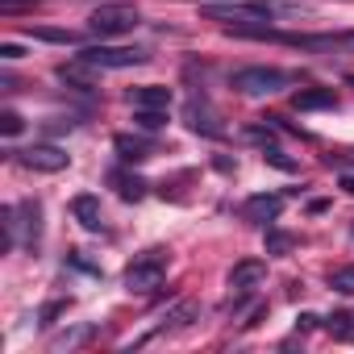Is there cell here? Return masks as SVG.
<instances>
[{
  "mask_svg": "<svg viewBox=\"0 0 354 354\" xmlns=\"http://www.w3.org/2000/svg\"><path fill=\"white\" fill-rule=\"evenodd\" d=\"M17 209H21V217H26V238H21V246H38V238H42V205H38V201H21Z\"/></svg>",
  "mask_w": 354,
  "mask_h": 354,
  "instance_id": "obj_14",
  "label": "cell"
},
{
  "mask_svg": "<svg viewBox=\"0 0 354 354\" xmlns=\"http://www.w3.org/2000/svg\"><path fill=\"white\" fill-rule=\"evenodd\" d=\"M0 129H5V138H17V133L26 129V121H21L13 109H5V113H0Z\"/></svg>",
  "mask_w": 354,
  "mask_h": 354,
  "instance_id": "obj_22",
  "label": "cell"
},
{
  "mask_svg": "<svg viewBox=\"0 0 354 354\" xmlns=\"http://www.w3.org/2000/svg\"><path fill=\"white\" fill-rule=\"evenodd\" d=\"M21 167H30V171H46V175H55V171H63L71 158L59 150V146H30V150H9Z\"/></svg>",
  "mask_w": 354,
  "mask_h": 354,
  "instance_id": "obj_7",
  "label": "cell"
},
{
  "mask_svg": "<svg viewBox=\"0 0 354 354\" xmlns=\"http://www.w3.org/2000/svg\"><path fill=\"white\" fill-rule=\"evenodd\" d=\"M263 154H267V162H275V167H279V171H296V162H292V158H288V154H283V150H279V146H267V150H263Z\"/></svg>",
  "mask_w": 354,
  "mask_h": 354,
  "instance_id": "obj_23",
  "label": "cell"
},
{
  "mask_svg": "<svg viewBox=\"0 0 354 354\" xmlns=\"http://www.w3.org/2000/svg\"><path fill=\"white\" fill-rule=\"evenodd\" d=\"M279 209H283V196H250L242 205V217L254 221V225H271L279 217Z\"/></svg>",
  "mask_w": 354,
  "mask_h": 354,
  "instance_id": "obj_12",
  "label": "cell"
},
{
  "mask_svg": "<svg viewBox=\"0 0 354 354\" xmlns=\"http://www.w3.org/2000/svg\"><path fill=\"white\" fill-rule=\"evenodd\" d=\"M288 246H292V238H288V234H279V230H271V234H267V250H271V254H283Z\"/></svg>",
  "mask_w": 354,
  "mask_h": 354,
  "instance_id": "obj_24",
  "label": "cell"
},
{
  "mask_svg": "<svg viewBox=\"0 0 354 354\" xmlns=\"http://www.w3.org/2000/svg\"><path fill=\"white\" fill-rule=\"evenodd\" d=\"M288 84H292V75L279 71V67H242V71H234V88L242 96H271V92H283Z\"/></svg>",
  "mask_w": 354,
  "mask_h": 354,
  "instance_id": "obj_4",
  "label": "cell"
},
{
  "mask_svg": "<svg viewBox=\"0 0 354 354\" xmlns=\"http://www.w3.org/2000/svg\"><path fill=\"white\" fill-rule=\"evenodd\" d=\"M80 55L88 63H96L100 71H125V67H142L146 63V50H138V46H88Z\"/></svg>",
  "mask_w": 354,
  "mask_h": 354,
  "instance_id": "obj_5",
  "label": "cell"
},
{
  "mask_svg": "<svg viewBox=\"0 0 354 354\" xmlns=\"http://www.w3.org/2000/svg\"><path fill=\"white\" fill-rule=\"evenodd\" d=\"M117 150L125 162H142L146 158V142H133V138H117Z\"/></svg>",
  "mask_w": 354,
  "mask_h": 354,
  "instance_id": "obj_19",
  "label": "cell"
},
{
  "mask_svg": "<svg viewBox=\"0 0 354 354\" xmlns=\"http://www.w3.org/2000/svg\"><path fill=\"white\" fill-rule=\"evenodd\" d=\"M138 26H142V17H138L133 5H104V9H96V13L88 17V34H96L100 42H104V38H125V34H133Z\"/></svg>",
  "mask_w": 354,
  "mask_h": 354,
  "instance_id": "obj_3",
  "label": "cell"
},
{
  "mask_svg": "<svg viewBox=\"0 0 354 354\" xmlns=\"http://www.w3.org/2000/svg\"><path fill=\"white\" fill-rule=\"evenodd\" d=\"M342 188H346V192L354 196V171H342Z\"/></svg>",
  "mask_w": 354,
  "mask_h": 354,
  "instance_id": "obj_27",
  "label": "cell"
},
{
  "mask_svg": "<svg viewBox=\"0 0 354 354\" xmlns=\"http://www.w3.org/2000/svg\"><path fill=\"white\" fill-rule=\"evenodd\" d=\"M21 55H26V50H21L17 42H5V46H0V59H5V63H17Z\"/></svg>",
  "mask_w": 354,
  "mask_h": 354,
  "instance_id": "obj_25",
  "label": "cell"
},
{
  "mask_svg": "<svg viewBox=\"0 0 354 354\" xmlns=\"http://www.w3.org/2000/svg\"><path fill=\"white\" fill-rule=\"evenodd\" d=\"M133 121H138L142 129H162L167 113H158V109H133Z\"/></svg>",
  "mask_w": 354,
  "mask_h": 354,
  "instance_id": "obj_20",
  "label": "cell"
},
{
  "mask_svg": "<svg viewBox=\"0 0 354 354\" xmlns=\"http://www.w3.org/2000/svg\"><path fill=\"white\" fill-rule=\"evenodd\" d=\"M188 125H192V129H205V133H213V138L221 133V125H217L213 109H205V104H196V100L188 104Z\"/></svg>",
  "mask_w": 354,
  "mask_h": 354,
  "instance_id": "obj_15",
  "label": "cell"
},
{
  "mask_svg": "<svg viewBox=\"0 0 354 354\" xmlns=\"http://www.w3.org/2000/svg\"><path fill=\"white\" fill-rule=\"evenodd\" d=\"M167 279V250H146L125 267V288L138 296H150L154 288H162Z\"/></svg>",
  "mask_w": 354,
  "mask_h": 354,
  "instance_id": "obj_2",
  "label": "cell"
},
{
  "mask_svg": "<svg viewBox=\"0 0 354 354\" xmlns=\"http://www.w3.org/2000/svg\"><path fill=\"white\" fill-rule=\"evenodd\" d=\"M263 279H267V263H263V259H242V263H234V271H230V288H234L238 296L254 292Z\"/></svg>",
  "mask_w": 354,
  "mask_h": 354,
  "instance_id": "obj_10",
  "label": "cell"
},
{
  "mask_svg": "<svg viewBox=\"0 0 354 354\" xmlns=\"http://www.w3.org/2000/svg\"><path fill=\"white\" fill-rule=\"evenodd\" d=\"M171 100H175V92L162 88V84H142V88L129 92V104H133V109H158V113H167Z\"/></svg>",
  "mask_w": 354,
  "mask_h": 354,
  "instance_id": "obj_11",
  "label": "cell"
},
{
  "mask_svg": "<svg viewBox=\"0 0 354 354\" xmlns=\"http://www.w3.org/2000/svg\"><path fill=\"white\" fill-rule=\"evenodd\" d=\"M71 217H75L88 234H104V209H100V196L80 192V196L71 201Z\"/></svg>",
  "mask_w": 354,
  "mask_h": 354,
  "instance_id": "obj_9",
  "label": "cell"
},
{
  "mask_svg": "<svg viewBox=\"0 0 354 354\" xmlns=\"http://www.w3.org/2000/svg\"><path fill=\"white\" fill-rule=\"evenodd\" d=\"M230 34L238 38H263V42H283V46H300V50H354V34H279L267 26H234Z\"/></svg>",
  "mask_w": 354,
  "mask_h": 354,
  "instance_id": "obj_1",
  "label": "cell"
},
{
  "mask_svg": "<svg viewBox=\"0 0 354 354\" xmlns=\"http://www.w3.org/2000/svg\"><path fill=\"white\" fill-rule=\"evenodd\" d=\"M192 317H201V308L188 300V304H180L175 313H167V325L158 329V333H167V329H184V325H192Z\"/></svg>",
  "mask_w": 354,
  "mask_h": 354,
  "instance_id": "obj_17",
  "label": "cell"
},
{
  "mask_svg": "<svg viewBox=\"0 0 354 354\" xmlns=\"http://www.w3.org/2000/svg\"><path fill=\"white\" fill-rule=\"evenodd\" d=\"M59 80H63L67 88L92 92V88H96V80H100V67H96V63H88L84 55H75V63H63V67H59Z\"/></svg>",
  "mask_w": 354,
  "mask_h": 354,
  "instance_id": "obj_8",
  "label": "cell"
},
{
  "mask_svg": "<svg viewBox=\"0 0 354 354\" xmlns=\"http://www.w3.org/2000/svg\"><path fill=\"white\" fill-rule=\"evenodd\" d=\"M34 38H42V42H59V46L80 42V34H71V30H34Z\"/></svg>",
  "mask_w": 354,
  "mask_h": 354,
  "instance_id": "obj_21",
  "label": "cell"
},
{
  "mask_svg": "<svg viewBox=\"0 0 354 354\" xmlns=\"http://www.w3.org/2000/svg\"><path fill=\"white\" fill-rule=\"evenodd\" d=\"M292 104L300 113H317V109H337V96H333V88H300L292 96Z\"/></svg>",
  "mask_w": 354,
  "mask_h": 354,
  "instance_id": "obj_13",
  "label": "cell"
},
{
  "mask_svg": "<svg viewBox=\"0 0 354 354\" xmlns=\"http://www.w3.org/2000/svg\"><path fill=\"white\" fill-rule=\"evenodd\" d=\"M329 288H333L337 296H354V267H337V271L329 275Z\"/></svg>",
  "mask_w": 354,
  "mask_h": 354,
  "instance_id": "obj_18",
  "label": "cell"
},
{
  "mask_svg": "<svg viewBox=\"0 0 354 354\" xmlns=\"http://www.w3.org/2000/svg\"><path fill=\"white\" fill-rule=\"evenodd\" d=\"M113 184L121 192V201H142L146 196V184L138 180V175H125V171H113Z\"/></svg>",
  "mask_w": 354,
  "mask_h": 354,
  "instance_id": "obj_16",
  "label": "cell"
},
{
  "mask_svg": "<svg viewBox=\"0 0 354 354\" xmlns=\"http://www.w3.org/2000/svg\"><path fill=\"white\" fill-rule=\"evenodd\" d=\"M209 17H254V21H275L283 13H292L288 5H275V0H250V5H209Z\"/></svg>",
  "mask_w": 354,
  "mask_h": 354,
  "instance_id": "obj_6",
  "label": "cell"
},
{
  "mask_svg": "<svg viewBox=\"0 0 354 354\" xmlns=\"http://www.w3.org/2000/svg\"><path fill=\"white\" fill-rule=\"evenodd\" d=\"M63 308H67V300H55V304H46V308H42V325H50V321H55Z\"/></svg>",
  "mask_w": 354,
  "mask_h": 354,
  "instance_id": "obj_26",
  "label": "cell"
}]
</instances>
